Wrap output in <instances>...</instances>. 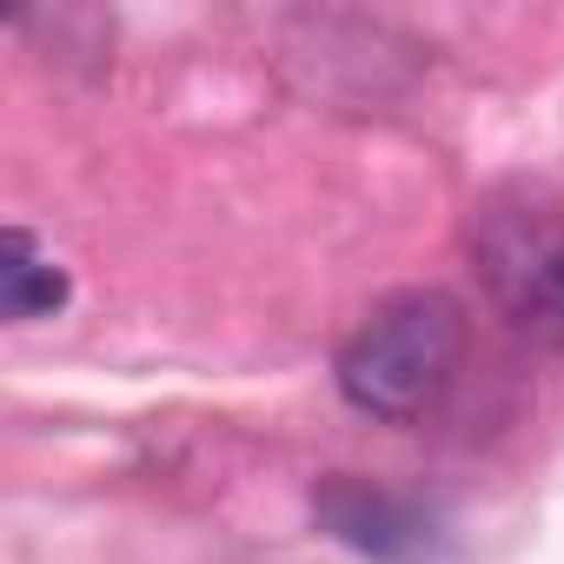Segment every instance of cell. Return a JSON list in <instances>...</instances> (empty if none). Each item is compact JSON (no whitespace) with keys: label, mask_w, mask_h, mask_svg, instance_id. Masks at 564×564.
Wrapping results in <instances>:
<instances>
[{"label":"cell","mask_w":564,"mask_h":564,"mask_svg":"<svg viewBox=\"0 0 564 564\" xmlns=\"http://www.w3.org/2000/svg\"><path fill=\"white\" fill-rule=\"evenodd\" d=\"M465 366V313L452 293L412 286L379 300L339 346V392L366 419L419 425L445 405Z\"/></svg>","instance_id":"1"},{"label":"cell","mask_w":564,"mask_h":564,"mask_svg":"<svg viewBox=\"0 0 564 564\" xmlns=\"http://www.w3.org/2000/svg\"><path fill=\"white\" fill-rule=\"evenodd\" d=\"M471 265L524 339L564 352V206L538 193L485 199L471 213Z\"/></svg>","instance_id":"2"},{"label":"cell","mask_w":564,"mask_h":564,"mask_svg":"<svg viewBox=\"0 0 564 564\" xmlns=\"http://www.w3.org/2000/svg\"><path fill=\"white\" fill-rule=\"evenodd\" d=\"M313 518H319V531H333L339 544H352L372 564H438V551H445V531L419 498L386 491L359 471H333L313 491Z\"/></svg>","instance_id":"3"},{"label":"cell","mask_w":564,"mask_h":564,"mask_svg":"<svg viewBox=\"0 0 564 564\" xmlns=\"http://www.w3.org/2000/svg\"><path fill=\"white\" fill-rule=\"evenodd\" d=\"M61 306H67V272L54 265V252L28 226H8V239H0V313L47 319Z\"/></svg>","instance_id":"4"}]
</instances>
